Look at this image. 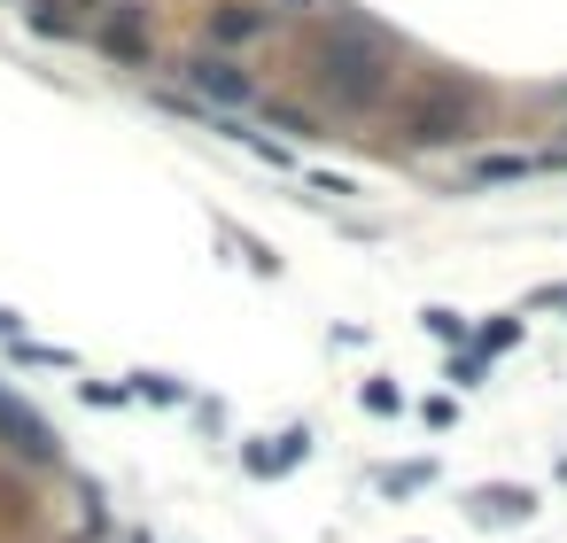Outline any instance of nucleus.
<instances>
[{
    "label": "nucleus",
    "instance_id": "7ed1b4c3",
    "mask_svg": "<svg viewBox=\"0 0 567 543\" xmlns=\"http://www.w3.org/2000/svg\"><path fill=\"white\" fill-rule=\"evenodd\" d=\"M474 505H482V520H529V489H474Z\"/></svg>",
    "mask_w": 567,
    "mask_h": 543
},
{
    "label": "nucleus",
    "instance_id": "20e7f679",
    "mask_svg": "<svg viewBox=\"0 0 567 543\" xmlns=\"http://www.w3.org/2000/svg\"><path fill=\"white\" fill-rule=\"evenodd\" d=\"M195 78H202V85H210V94H225V102H241V94H250V85H241V78H233V70H225V62H202V70H195Z\"/></svg>",
    "mask_w": 567,
    "mask_h": 543
},
{
    "label": "nucleus",
    "instance_id": "f03ea898",
    "mask_svg": "<svg viewBox=\"0 0 567 543\" xmlns=\"http://www.w3.org/2000/svg\"><path fill=\"white\" fill-rule=\"evenodd\" d=\"M413 140L420 148H443V140H466V102H459V85H436V94L413 109Z\"/></svg>",
    "mask_w": 567,
    "mask_h": 543
},
{
    "label": "nucleus",
    "instance_id": "39448f33",
    "mask_svg": "<svg viewBox=\"0 0 567 543\" xmlns=\"http://www.w3.org/2000/svg\"><path fill=\"white\" fill-rule=\"evenodd\" d=\"M428 326H436V334H443V342H466V334H474V326H466V319H459V311H428Z\"/></svg>",
    "mask_w": 567,
    "mask_h": 543
},
{
    "label": "nucleus",
    "instance_id": "f257e3e1",
    "mask_svg": "<svg viewBox=\"0 0 567 543\" xmlns=\"http://www.w3.org/2000/svg\"><path fill=\"white\" fill-rule=\"evenodd\" d=\"M319 85L343 102V109H373L381 85H389V39L366 24H343L327 47H319Z\"/></svg>",
    "mask_w": 567,
    "mask_h": 543
}]
</instances>
